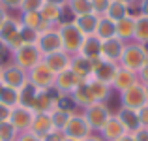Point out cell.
Masks as SVG:
<instances>
[{"mask_svg": "<svg viewBox=\"0 0 148 141\" xmlns=\"http://www.w3.org/2000/svg\"><path fill=\"white\" fill-rule=\"evenodd\" d=\"M69 117H71V113L68 111H60V109H53L51 111V120H53V128L54 130H64V126L68 124Z\"/></svg>", "mask_w": 148, "mask_h": 141, "instance_id": "34", "label": "cell"}, {"mask_svg": "<svg viewBox=\"0 0 148 141\" xmlns=\"http://www.w3.org/2000/svg\"><path fill=\"white\" fill-rule=\"evenodd\" d=\"M43 4H45V0H21V10L25 11V13H30V11H40Z\"/></svg>", "mask_w": 148, "mask_h": 141, "instance_id": "38", "label": "cell"}, {"mask_svg": "<svg viewBox=\"0 0 148 141\" xmlns=\"http://www.w3.org/2000/svg\"><path fill=\"white\" fill-rule=\"evenodd\" d=\"M54 79H56V75L51 72V70L43 64V62H40L36 68H32V70L28 72V81L34 85V87H38L40 91L53 88V87H54Z\"/></svg>", "mask_w": 148, "mask_h": 141, "instance_id": "9", "label": "cell"}, {"mask_svg": "<svg viewBox=\"0 0 148 141\" xmlns=\"http://www.w3.org/2000/svg\"><path fill=\"white\" fill-rule=\"evenodd\" d=\"M83 141H103L101 138H96V135H88L86 139H83Z\"/></svg>", "mask_w": 148, "mask_h": 141, "instance_id": "52", "label": "cell"}, {"mask_svg": "<svg viewBox=\"0 0 148 141\" xmlns=\"http://www.w3.org/2000/svg\"><path fill=\"white\" fill-rule=\"evenodd\" d=\"M0 6L6 10H17L21 8V0H0Z\"/></svg>", "mask_w": 148, "mask_h": 141, "instance_id": "43", "label": "cell"}, {"mask_svg": "<svg viewBox=\"0 0 148 141\" xmlns=\"http://www.w3.org/2000/svg\"><path fill=\"white\" fill-rule=\"evenodd\" d=\"M13 55H15V64L23 68L25 72H30L32 68H36L43 58V55L40 53V49L34 44H23L19 49L13 51Z\"/></svg>", "mask_w": 148, "mask_h": 141, "instance_id": "2", "label": "cell"}, {"mask_svg": "<svg viewBox=\"0 0 148 141\" xmlns=\"http://www.w3.org/2000/svg\"><path fill=\"white\" fill-rule=\"evenodd\" d=\"M90 2H92V11H94L98 17H101V15H105L111 0H90Z\"/></svg>", "mask_w": 148, "mask_h": 141, "instance_id": "39", "label": "cell"}, {"mask_svg": "<svg viewBox=\"0 0 148 141\" xmlns=\"http://www.w3.org/2000/svg\"><path fill=\"white\" fill-rule=\"evenodd\" d=\"M0 83L4 87H10V88H23L26 83H28V73L25 72L23 68H19L17 64H10V66H4L2 68V75H0Z\"/></svg>", "mask_w": 148, "mask_h": 141, "instance_id": "5", "label": "cell"}, {"mask_svg": "<svg viewBox=\"0 0 148 141\" xmlns=\"http://www.w3.org/2000/svg\"><path fill=\"white\" fill-rule=\"evenodd\" d=\"M116 141H135V138H133V134H126V135H122L120 139H116Z\"/></svg>", "mask_w": 148, "mask_h": 141, "instance_id": "50", "label": "cell"}, {"mask_svg": "<svg viewBox=\"0 0 148 141\" xmlns=\"http://www.w3.org/2000/svg\"><path fill=\"white\" fill-rule=\"evenodd\" d=\"M84 119L88 120L92 130H103V126L107 124V120L111 119V111L103 102H94L86 107Z\"/></svg>", "mask_w": 148, "mask_h": 141, "instance_id": "6", "label": "cell"}, {"mask_svg": "<svg viewBox=\"0 0 148 141\" xmlns=\"http://www.w3.org/2000/svg\"><path fill=\"white\" fill-rule=\"evenodd\" d=\"M21 25L26 26V28H30V30H34V32H38V34L43 32V30H47V28H53V26H51L49 23L41 17L40 11H30V13H25V15H23Z\"/></svg>", "mask_w": 148, "mask_h": 141, "instance_id": "20", "label": "cell"}, {"mask_svg": "<svg viewBox=\"0 0 148 141\" xmlns=\"http://www.w3.org/2000/svg\"><path fill=\"white\" fill-rule=\"evenodd\" d=\"M139 77H141L143 85L148 83V58H146V62H145V64H143V68L139 70Z\"/></svg>", "mask_w": 148, "mask_h": 141, "instance_id": "45", "label": "cell"}, {"mask_svg": "<svg viewBox=\"0 0 148 141\" xmlns=\"http://www.w3.org/2000/svg\"><path fill=\"white\" fill-rule=\"evenodd\" d=\"M64 141H79V139H69V138H66Z\"/></svg>", "mask_w": 148, "mask_h": 141, "instance_id": "55", "label": "cell"}, {"mask_svg": "<svg viewBox=\"0 0 148 141\" xmlns=\"http://www.w3.org/2000/svg\"><path fill=\"white\" fill-rule=\"evenodd\" d=\"M38 92H40V88L34 87V85L28 81L23 88H19V105L28 107V109H34V102H36Z\"/></svg>", "mask_w": 148, "mask_h": 141, "instance_id": "25", "label": "cell"}, {"mask_svg": "<svg viewBox=\"0 0 148 141\" xmlns=\"http://www.w3.org/2000/svg\"><path fill=\"white\" fill-rule=\"evenodd\" d=\"M99 17L96 13H86V15H79L75 17V25L84 36H90V34L96 32V26H98Z\"/></svg>", "mask_w": 148, "mask_h": 141, "instance_id": "24", "label": "cell"}, {"mask_svg": "<svg viewBox=\"0 0 148 141\" xmlns=\"http://www.w3.org/2000/svg\"><path fill=\"white\" fill-rule=\"evenodd\" d=\"M105 17L111 19V21H114V23L122 21L124 17H127V4H124V2H114V0H111V4H109L107 11H105Z\"/></svg>", "mask_w": 148, "mask_h": 141, "instance_id": "29", "label": "cell"}, {"mask_svg": "<svg viewBox=\"0 0 148 141\" xmlns=\"http://www.w3.org/2000/svg\"><path fill=\"white\" fill-rule=\"evenodd\" d=\"M19 141H41V138H38V135H34L32 132H26V134H23Z\"/></svg>", "mask_w": 148, "mask_h": 141, "instance_id": "47", "label": "cell"}, {"mask_svg": "<svg viewBox=\"0 0 148 141\" xmlns=\"http://www.w3.org/2000/svg\"><path fill=\"white\" fill-rule=\"evenodd\" d=\"M135 141H148V128H139L133 134Z\"/></svg>", "mask_w": 148, "mask_h": 141, "instance_id": "44", "label": "cell"}, {"mask_svg": "<svg viewBox=\"0 0 148 141\" xmlns=\"http://www.w3.org/2000/svg\"><path fill=\"white\" fill-rule=\"evenodd\" d=\"M54 128H53V120H51V113H36L34 115V120L30 124V130L34 135L43 139L47 134H51Z\"/></svg>", "mask_w": 148, "mask_h": 141, "instance_id": "16", "label": "cell"}, {"mask_svg": "<svg viewBox=\"0 0 148 141\" xmlns=\"http://www.w3.org/2000/svg\"><path fill=\"white\" fill-rule=\"evenodd\" d=\"M71 96H73V100H75V104L84 105V107H88L90 104H94V98H92V94H90V88H88L86 81H83V83L77 85V87L73 88Z\"/></svg>", "mask_w": 148, "mask_h": 141, "instance_id": "28", "label": "cell"}, {"mask_svg": "<svg viewBox=\"0 0 148 141\" xmlns=\"http://www.w3.org/2000/svg\"><path fill=\"white\" fill-rule=\"evenodd\" d=\"M124 51V41L118 38H111V40H103L101 41V58L109 62H116L120 60Z\"/></svg>", "mask_w": 148, "mask_h": 141, "instance_id": "15", "label": "cell"}, {"mask_svg": "<svg viewBox=\"0 0 148 141\" xmlns=\"http://www.w3.org/2000/svg\"><path fill=\"white\" fill-rule=\"evenodd\" d=\"M114 2H124V4H131L133 0H114Z\"/></svg>", "mask_w": 148, "mask_h": 141, "instance_id": "53", "label": "cell"}, {"mask_svg": "<svg viewBox=\"0 0 148 141\" xmlns=\"http://www.w3.org/2000/svg\"><path fill=\"white\" fill-rule=\"evenodd\" d=\"M0 104H4L10 109L19 105V91L10 88V87H2V91H0Z\"/></svg>", "mask_w": 148, "mask_h": 141, "instance_id": "31", "label": "cell"}, {"mask_svg": "<svg viewBox=\"0 0 148 141\" xmlns=\"http://www.w3.org/2000/svg\"><path fill=\"white\" fill-rule=\"evenodd\" d=\"M40 49L41 55H49V53H56V51H62V40H60V34L58 30L54 28H47L43 32L38 34L36 38V44H34Z\"/></svg>", "mask_w": 148, "mask_h": 141, "instance_id": "8", "label": "cell"}, {"mask_svg": "<svg viewBox=\"0 0 148 141\" xmlns=\"http://www.w3.org/2000/svg\"><path fill=\"white\" fill-rule=\"evenodd\" d=\"M15 132H17V130L13 128V124H11L10 120L0 122V141H13Z\"/></svg>", "mask_w": 148, "mask_h": 141, "instance_id": "37", "label": "cell"}, {"mask_svg": "<svg viewBox=\"0 0 148 141\" xmlns=\"http://www.w3.org/2000/svg\"><path fill=\"white\" fill-rule=\"evenodd\" d=\"M90 124H88V120L84 119V115H71L68 120V124L64 126V135L69 139H86L88 135H90Z\"/></svg>", "mask_w": 148, "mask_h": 141, "instance_id": "7", "label": "cell"}, {"mask_svg": "<svg viewBox=\"0 0 148 141\" xmlns=\"http://www.w3.org/2000/svg\"><path fill=\"white\" fill-rule=\"evenodd\" d=\"M120 119V122L124 124L127 134H135V132L141 128V122H139V117H137V111L135 109H127V107H122L116 115Z\"/></svg>", "mask_w": 148, "mask_h": 141, "instance_id": "22", "label": "cell"}, {"mask_svg": "<svg viewBox=\"0 0 148 141\" xmlns=\"http://www.w3.org/2000/svg\"><path fill=\"white\" fill-rule=\"evenodd\" d=\"M68 4H69V8H71V11L75 13V17L86 15V13H94L90 0H68Z\"/></svg>", "mask_w": 148, "mask_h": 141, "instance_id": "33", "label": "cell"}, {"mask_svg": "<svg viewBox=\"0 0 148 141\" xmlns=\"http://www.w3.org/2000/svg\"><path fill=\"white\" fill-rule=\"evenodd\" d=\"M40 13H41V17H43L51 26H53L54 23H58V13H60V6H54V4H47V2H45L43 6H41Z\"/></svg>", "mask_w": 148, "mask_h": 141, "instance_id": "32", "label": "cell"}, {"mask_svg": "<svg viewBox=\"0 0 148 141\" xmlns=\"http://www.w3.org/2000/svg\"><path fill=\"white\" fill-rule=\"evenodd\" d=\"M92 66H94V70H92V77H94V79H98L105 85L112 83L114 73H116V70H118V66H116L114 62L103 60V58L99 57V58H94V60H92Z\"/></svg>", "mask_w": 148, "mask_h": 141, "instance_id": "11", "label": "cell"}, {"mask_svg": "<svg viewBox=\"0 0 148 141\" xmlns=\"http://www.w3.org/2000/svg\"><path fill=\"white\" fill-rule=\"evenodd\" d=\"M146 58H148V55L145 53L141 44H130V45H124L120 64H122V68L131 70V72L137 73L143 68V64L146 62Z\"/></svg>", "mask_w": 148, "mask_h": 141, "instance_id": "1", "label": "cell"}, {"mask_svg": "<svg viewBox=\"0 0 148 141\" xmlns=\"http://www.w3.org/2000/svg\"><path fill=\"white\" fill-rule=\"evenodd\" d=\"M0 75H2V68H0Z\"/></svg>", "mask_w": 148, "mask_h": 141, "instance_id": "57", "label": "cell"}, {"mask_svg": "<svg viewBox=\"0 0 148 141\" xmlns=\"http://www.w3.org/2000/svg\"><path fill=\"white\" fill-rule=\"evenodd\" d=\"M135 83H137V75H135V72L118 66V70H116V73H114V79H112L111 85H114L120 92H124V91H127L130 87H133Z\"/></svg>", "mask_w": 148, "mask_h": 141, "instance_id": "19", "label": "cell"}, {"mask_svg": "<svg viewBox=\"0 0 148 141\" xmlns=\"http://www.w3.org/2000/svg\"><path fill=\"white\" fill-rule=\"evenodd\" d=\"M79 83H83V79H81L79 75H75V73L68 68V70H64V72L56 73L54 88H56L58 92H73V88H75Z\"/></svg>", "mask_w": 148, "mask_h": 141, "instance_id": "14", "label": "cell"}, {"mask_svg": "<svg viewBox=\"0 0 148 141\" xmlns=\"http://www.w3.org/2000/svg\"><path fill=\"white\" fill-rule=\"evenodd\" d=\"M10 57H11V51L8 49V47L2 44V41H0V68H2V66L6 64L8 60H10Z\"/></svg>", "mask_w": 148, "mask_h": 141, "instance_id": "41", "label": "cell"}, {"mask_svg": "<svg viewBox=\"0 0 148 141\" xmlns=\"http://www.w3.org/2000/svg\"><path fill=\"white\" fill-rule=\"evenodd\" d=\"M2 87H4V85H2V83H0V91H2Z\"/></svg>", "mask_w": 148, "mask_h": 141, "instance_id": "56", "label": "cell"}, {"mask_svg": "<svg viewBox=\"0 0 148 141\" xmlns=\"http://www.w3.org/2000/svg\"><path fill=\"white\" fill-rule=\"evenodd\" d=\"M73 105H75V100H73L71 94L58 92V98H56V104H54V109H60V111H68V113H71Z\"/></svg>", "mask_w": 148, "mask_h": 141, "instance_id": "35", "label": "cell"}, {"mask_svg": "<svg viewBox=\"0 0 148 141\" xmlns=\"http://www.w3.org/2000/svg\"><path fill=\"white\" fill-rule=\"evenodd\" d=\"M66 139V135H64V132H60V130H53L51 134H47L41 141H64Z\"/></svg>", "mask_w": 148, "mask_h": 141, "instance_id": "42", "label": "cell"}, {"mask_svg": "<svg viewBox=\"0 0 148 141\" xmlns=\"http://www.w3.org/2000/svg\"><path fill=\"white\" fill-rule=\"evenodd\" d=\"M8 17H10V15H8V10H6V8H2V6H0V26H2L4 23L8 21Z\"/></svg>", "mask_w": 148, "mask_h": 141, "instance_id": "49", "label": "cell"}, {"mask_svg": "<svg viewBox=\"0 0 148 141\" xmlns=\"http://www.w3.org/2000/svg\"><path fill=\"white\" fill-rule=\"evenodd\" d=\"M101 134H103V138H105V139H109V141H116V139L122 138V135H126L127 132H126V128H124V124L120 122L118 117H112V115H111V119H109V120H107V124L103 126Z\"/></svg>", "mask_w": 148, "mask_h": 141, "instance_id": "21", "label": "cell"}, {"mask_svg": "<svg viewBox=\"0 0 148 141\" xmlns=\"http://www.w3.org/2000/svg\"><path fill=\"white\" fill-rule=\"evenodd\" d=\"M79 55H83V57L90 58V60H94V58H99V57H101V40L96 36V34L84 36L83 44H81V49H79Z\"/></svg>", "mask_w": 148, "mask_h": 141, "instance_id": "18", "label": "cell"}, {"mask_svg": "<svg viewBox=\"0 0 148 141\" xmlns=\"http://www.w3.org/2000/svg\"><path fill=\"white\" fill-rule=\"evenodd\" d=\"M139 8H141V15L148 17V0H139Z\"/></svg>", "mask_w": 148, "mask_h": 141, "instance_id": "48", "label": "cell"}, {"mask_svg": "<svg viewBox=\"0 0 148 141\" xmlns=\"http://www.w3.org/2000/svg\"><path fill=\"white\" fill-rule=\"evenodd\" d=\"M69 70H71L75 75H79L83 81H86L88 77H92V70H94V66H92V60L86 57H83V55L77 53L73 58H69Z\"/></svg>", "mask_w": 148, "mask_h": 141, "instance_id": "17", "label": "cell"}, {"mask_svg": "<svg viewBox=\"0 0 148 141\" xmlns=\"http://www.w3.org/2000/svg\"><path fill=\"white\" fill-rule=\"evenodd\" d=\"M21 21L8 17V21L0 26V41L8 47L10 51H15L23 45L21 40Z\"/></svg>", "mask_w": 148, "mask_h": 141, "instance_id": "4", "label": "cell"}, {"mask_svg": "<svg viewBox=\"0 0 148 141\" xmlns=\"http://www.w3.org/2000/svg\"><path fill=\"white\" fill-rule=\"evenodd\" d=\"M137 117L139 122H141V128H148V104L143 105L141 109H137Z\"/></svg>", "mask_w": 148, "mask_h": 141, "instance_id": "40", "label": "cell"}, {"mask_svg": "<svg viewBox=\"0 0 148 141\" xmlns=\"http://www.w3.org/2000/svg\"><path fill=\"white\" fill-rule=\"evenodd\" d=\"M10 113H11L10 107H6L4 104H0V122H4V120L10 119Z\"/></svg>", "mask_w": 148, "mask_h": 141, "instance_id": "46", "label": "cell"}, {"mask_svg": "<svg viewBox=\"0 0 148 141\" xmlns=\"http://www.w3.org/2000/svg\"><path fill=\"white\" fill-rule=\"evenodd\" d=\"M41 62L56 75V73H60V72H64V70L69 68V55L66 53V51H56V53L43 55Z\"/></svg>", "mask_w": 148, "mask_h": 141, "instance_id": "13", "label": "cell"}, {"mask_svg": "<svg viewBox=\"0 0 148 141\" xmlns=\"http://www.w3.org/2000/svg\"><path fill=\"white\" fill-rule=\"evenodd\" d=\"M133 38L141 45L148 44V17L141 15L139 19H135V34H133Z\"/></svg>", "mask_w": 148, "mask_h": 141, "instance_id": "30", "label": "cell"}, {"mask_svg": "<svg viewBox=\"0 0 148 141\" xmlns=\"http://www.w3.org/2000/svg\"><path fill=\"white\" fill-rule=\"evenodd\" d=\"M148 104V98H146V92H145V87L143 83H135L133 87H130L127 91L122 92V105L127 109H141L143 105Z\"/></svg>", "mask_w": 148, "mask_h": 141, "instance_id": "10", "label": "cell"}, {"mask_svg": "<svg viewBox=\"0 0 148 141\" xmlns=\"http://www.w3.org/2000/svg\"><path fill=\"white\" fill-rule=\"evenodd\" d=\"M143 87H145V92H146V98H148V83H145Z\"/></svg>", "mask_w": 148, "mask_h": 141, "instance_id": "54", "label": "cell"}, {"mask_svg": "<svg viewBox=\"0 0 148 141\" xmlns=\"http://www.w3.org/2000/svg\"><path fill=\"white\" fill-rule=\"evenodd\" d=\"M58 34H60V40H62V51H66V53H79L81 44L84 40V34L77 28L75 23L60 25Z\"/></svg>", "mask_w": 148, "mask_h": 141, "instance_id": "3", "label": "cell"}, {"mask_svg": "<svg viewBox=\"0 0 148 141\" xmlns=\"http://www.w3.org/2000/svg\"><path fill=\"white\" fill-rule=\"evenodd\" d=\"M86 85H88V88H90V94H92V98H94V102H105L109 98V85L101 83V81L94 79V77H88Z\"/></svg>", "mask_w": 148, "mask_h": 141, "instance_id": "26", "label": "cell"}, {"mask_svg": "<svg viewBox=\"0 0 148 141\" xmlns=\"http://www.w3.org/2000/svg\"><path fill=\"white\" fill-rule=\"evenodd\" d=\"M135 34V19L131 17H124L122 21L116 23V38L122 41L131 40Z\"/></svg>", "mask_w": 148, "mask_h": 141, "instance_id": "27", "label": "cell"}, {"mask_svg": "<svg viewBox=\"0 0 148 141\" xmlns=\"http://www.w3.org/2000/svg\"><path fill=\"white\" fill-rule=\"evenodd\" d=\"M47 4H54V6H62L64 2H68V0H45Z\"/></svg>", "mask_w": 148, "mask_h": 141, "instance_id": "51", "label": "cell"}, {"mask_svg": "<svg viewBox=\"0 0 148 141\" xmlns=\"http://www.w3.org/2000/svg\"><path fill=\"white\" fill-rule=\"evenodd\" d=\"M58 23L60 25H68V23H75V13L71 11L68 2H64L60 6V13H58Z\"/></svg>", "mask_w": 148, "mask_h": 141, "instance_id": "36", "label": "cell"}, {"mask_svg": "<svg viewBox=\"0 0 148 141\" xmlns=\"http://www.w3.org/2000/svg\"><path fill=\"white\" fill-rule=\"evenodd\" d=\"M94 34L99 38L101 41H103V40H111V38H116V23L111 21V19H107L105 15H101Z\"/></svg>", "mask_w": 148, "mask_h": 141, "instance_id": "23", "label": "cell"}, {"mask_svg": "<svg viewBox=\"0 0 148 141\" xmlns=\"http://www.w3.org/2000/svg\"><path fill=\"white\" fill-rule=\"evenodd\" d=\"M34 115L36 111L34 109H28V107H23V105H15L10 113V122L13 124L15 130H30V124L34 120Z\"/></svg>", "mask_w": 148, "mask_h": 141, "instance_id": "12", "label": "cell"}]
</instances>
